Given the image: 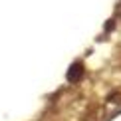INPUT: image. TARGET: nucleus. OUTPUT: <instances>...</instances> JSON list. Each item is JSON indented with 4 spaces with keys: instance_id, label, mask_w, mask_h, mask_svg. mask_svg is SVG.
<instances>
[{
    "instance_id": "obj_1",
    "label": "nucleus",
    "mask_w": 121,
    "mask_h": 121,
    "mask_svg": "<svg viewBox=\"0 0 121 121\" xmlns=\"http://www.w3.org/2000/svg\"><path fill=\"white\" fill-rule=\"evenodd\" d=\"M82 75H83V65L82 64H72L69 65V69H68V82H79L82 79Z\"/></svg>"
},
{
    "instance_id": "obj_2",
    "label": "nucleus",
    "mask_w": 121,
    "mask_h": 121,
    "mask_svg": "<svg viewBox=\"0 0 121 121\" xmlns=\"http://www.w3.org/2000/svg\"><path fill=\"white\" fill-rule=\"evenodd\" d=\"M113 24H115L113 20H111V22H107V24H105V30H111V28H113Z\"/></svg>"
}]
</instances>
